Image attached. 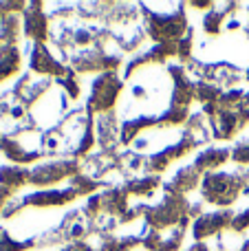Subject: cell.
I'll list each match as a JSON object with an SVG mask.
<instances>
[]
</instances>
